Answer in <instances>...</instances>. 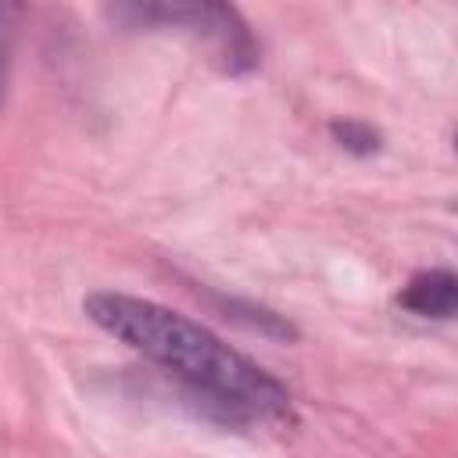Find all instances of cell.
<instances>
[{
    "mask_svg": "<svg viewBox=\"0 0 458 458\" xmlns=\"http://www.w3.org/2000/svg\"><path fill=\"white\" fill-rule=\"evenodd\" d=\"M86 315L114 340L208 397L229 419H286L290 390L258 361L229 347L208 326L157 301L100 290L82 301Z\"/></svg>",
    "mask_w": 458,
    "mask_h": 458,
    "instance_id": "obj_1",
    "label": "cell"
},
{
    "mask_svg": "<svg viewBox=\"0 0 458 458\" xmlns=\"http://www.w3.org/2000/svg\"><path fill=\"white\" fill-rule=\"evenodd\" d=\"M143 14L154 25L182 32L225 75H247L258 68L261 47L233 0H143Z\"/></svg>",
    "mask_w": 458,
    "mask_h": 458,
    "instance_id": "obj_2",
    "label": "cell"
},
{
    "mask_svg": "<svg viewBox=\"0 0 458 458\" xmlns=\"http://www.w3.org/2000/svg\"><path fill=\"white\" fill-rule=\"evenodd\" d=\"M401 308L422 318H458V272L422 268L401 290Z\"/></svg>",
    "mask_w": 458,
    "mask_h": 458,
    "instance_id": "obj_3",
    "label": "cell"
},
{
    "mask_svg": "<svg viewBox=\"0 0 458 458\" xmlns=\"http://www.w3.org/2000/svg\"><path fill=\"white\" fill-rule=\"evenodd\" d=\"M329 129H333V140L344 150H351V154H372V150H379V132L369 122H361V118H336Z\"/></svg>",
    "mask_w": 458,
    "mask_h": 458,
    "instance_id": "obj_4",
    "label": "cell"
}]
</instances>
